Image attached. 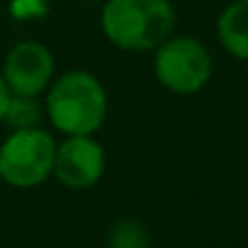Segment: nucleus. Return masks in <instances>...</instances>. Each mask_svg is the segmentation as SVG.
Returning <instances> with one entry per match:
<instances>
[{
    "instance_id": "obj_5",
    "label": "nucleus",
    "mask_w": 248,
    "mask_h": 248,
    "mask_svg": "<svg viewBox=\"0 0 248 248\" xmlns=\"http://www.w3.org/2000/svg\"><path fill=\"white\" fill-rule=\"evenodd\" d=\"M106 169L104 145L94 135H65L56 147L53 176L68 190H89L94 188Z\"/></svg>"
},
{
    "instance_id": "obj_8",
    "label": "nucleus",
    "mask_w": 248,
    "mask_h": 248,
    "mask_svg": "<svg viewBox=\"0 0 248 248\" xmlns=\"http://www.w3.org/2000/svg\"><path fill=\"white\" fill-rule=\"evenodd\" d=\"M41 116H44V111H41V104L36 101V96L12 94L2 121L12 130H24V128H36L41 123Z\"/></svg>"
},
{
    "instance_id": "obj_4",
    "label": "nucleus",
    "mask_w": 248,
    "mask_h": 248,
    "mask_svg": "<svg viewBox=\"0 0 248 248\" xmlns=\"http://www.w3.org/2000/svg\"><path fill=\"white\" fill-rule=\"evenodd\" d=\"M155 75L171 94H198L212 78V56L195 36L171 34L155 48Z\"/></svg>"
},
{
    "instance_id": "obj_2",
    "label": "nucleus",
    "mask_w": 248,
    "mask_h": 248,
    "mask_svg": "<svg viewBox=\"0 0 248 248\" xmlns=\"http://www.w3.org/2000/svg\"><path fill=\"white\" fill-rule=\"evenodd\" d=\"M46 116L63 135H94L108 113L104 84L87 70H68L46 89Z\"/></svg>"
},
{
    "instance_id": "obj_6",
    "label": "nucleus",
    "mask_w": 248,
    "mask_h": 248,
    "mask_svg": "<svg viewBox=\"0 0 248 248\" xmlns=\"http://www.w3.org/2000/svg\"><path fill=\"white\" fill-rule=\"evenodd\" d=\"M56 58L41 41H19L15 44L2 63V78L12 94L39 96L53 82Z\"/></svg>"
},
{
    "instance_id": "obj_9",
    "label": "nucleus",
    "mask_w": 248,
    "mask_h": 248,
    "mask_svg": "<svg viewBox=\"0 0 248 248\" xmlns=\"http://www.w3.org/2000/svg\"><path fill=\"white\" fill-rule=\"evenodd\" d=\"M44 7V0H12L10 10L15 17L24 19V17H31V15H39Z\"/></svg>"
},
{
    "instance_id": "obj_3",
    "label": "nucleus",
    "mask_w": 248,
    "mask_h": 248,
    "mask_svg": "<svg viewBox=\"0 0 248 248\" xmlns=\"http://www.w3.org/2000/svg\"><path fill=\"white\" fill-rule=\"evenodd\" d=\"M58 142L44 128L12 130L0 145V178L15 188H36L53 176Z\"/></svg>"
},
{
    "instance_id": "obj_11",
    "label": "nucleus",
    "mask_w": 248,
    "mask_h": 248,
    "mask_svg": "<svg viewBox=\"0 0 248 248\" xmlns=\"http://www.w3.org/2000/svg\"><path fill=\"white\" fill-rule=\"evenodd\" d=\"M92 2H101V5H104V2H106V0H92Z\"/></svg>"
},
{
    "instance_id": "obj_13",
    "label": "nucleus",
    "mask_w": 248,
    "mask_h": 248,
    "mask_svg": "<svg viewBox=\"0 0 248 248\" xmlns=\"http://www.w3.org/2000/svg\"><path fill=\"white\" fill-rule=\"evenodd\" d=\"M246 2H248V0H246Z\"/></svg>"
},
{
    "instance_id": "obj_10",
    "label": "nucleus",
    "mask_w": 248,
    "mask_h": 248,
    "mask_svg": "<svg viewBox=\"0 0 248 248\" xmlns=\"http://www.w3.org/2000/svg\"><path fill=\"white\" fill-rule=\"evenodd\" d=\"M10 96H12V92H10V87H7L5 78H2V73H0V121H2L5 108H7V104H10Z\"/></svg>"
},
{
    "instance_id": "obj_7",
    "label": "nucleus",
    "mask_w": 248,
    "mask_h": 248,
    "mask_svg": "<svg viewBox=\"0 0 248 248\" xmlns=\"http://www.w3.org/2000/svg\"><path fill=\"white\" fill-rule=\"evenodd\" d=\"M217 39L222 48L239 58L248 61V2L236 0L222 10L217 17Z\"/></svg>"
},
{
    "instance_id": "obj_1",
    "label": "nucleus",
    "mask_w": 248,
    "mask_h": 248,
    "mask_svg": "<svg viewBox=\"0 0 248 248\" xmlns=\"http://www.w3.org/2000/svg\"><path fill=\"white\" fill-rule=\"evenodd\" d=\"M176 10L169 0H106L101 31L121 51H155L173 34Z\"/></svg>"
},
{
    "instance_id": "obj_12",
    "label": "nucleus",
    "mask_w": 248,
    "mask_h": 248,
    "mask_svg": "<svg viewBox=\"0 0 248 248\" xmlns=\"http://www.w3.org/2000/svg\"><path fill=\"white\" fill-rule=\"evenodd\" d=\"M246 84H248V73H246Z\"/></svg>"
}]
</instances>
